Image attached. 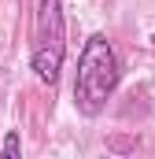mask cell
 Returning <instances> with one entry per match:
<instances>
[{
    "instance_id": "obj_1",
    "label": "cell",
    "mask_w": 155,
    "mask_h": 159,
    "mask_svg": "<svg viewBox=\"0 0 155 159\" xmlns=\"http://www.w3.org/2000/svg\"><path fill=\"white\" fill-rule=\"evenodd\" d=\"M118 78H122V67H118V56L111 48V41L104 34H92L85 41L81 56H78V74H74V107L85 119H96L104 115L107 100L115 96Z\"/></svg>"
},
{
    "instance_id": "obj_2",
    "label": "cell",
    "mask_w": 155,
    "mask_h": 159,
    "mask_svg": "<svg viewBox=\"0 0 155 159\" xmlns=\"http://www.w3.org/2000/svg\"><path fill=\"white\" fill-rule=\"evenodd\" d=\"M67 59V22H63V0H37V22H33V52L30 67L44 85H55Z\"/></svg>"
},
{
    "instance_id": "obj_3",
    "label": "cell",
    "mask_w": 155,
    "mask_h": 159,
    "mask_svg": "<svg viewBox=\"0 0 155 159\" xmlns=\"http://www.w3.org/2000/svg\"><path fill=\"white\" fill-rule=\"evenodd\" d=\"M0 156H4V159H19V156H22L19 129H7V137H4V144H0Z\"/></svg>"
}]
</instances>
